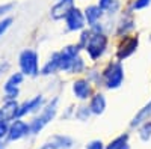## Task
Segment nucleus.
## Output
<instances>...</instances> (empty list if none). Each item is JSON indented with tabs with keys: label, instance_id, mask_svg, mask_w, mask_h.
I'll return each instance as SVG.
<instances>
[{
	"label": "nucleus",
	"instance_id": "obj_4",
	"mask_svg": "<svg viewBox=\"0 0 151 149\" xmlns=\"http://www.w3.org/2000/svg\"><path fill=\"white\" fill-rule=\"evenodd\" d=\"M139 47H141V35L137 32L127 35V36H122V38L115 39V44L112 47L113 48L112 57L119 62H125L137 53Z\"/></svg>",
	"mask_w": 151,
	"mask_h": 149
},
{
	"label": "nucleus",
	"instance_id": "obj_1",
	"mask_svg": "<svg viewBox=\"0 0 151 149\" xmlns=\"http://www.w3.org/2000/svg\"><path fill=\"white\" fill-rule=\"evenodd\" d=\"M59 108H60V96L53 95L52 98H48L47 104L42 107V110L40 113H36L35 116H32V119L29 120L32 135H38L41 131H44L58 118Z\"/></svg>",
	"mask_w": 151,
	"mask_h": 149
},
{
	"label": "nucleus",
	"instance_id": "obj_2",
	"mask_svg": "<svg viewBox=\"0 0 151 149\" xmlns=\"http://www.w3.org/2000/svg\"><path fill=\"white\" fill-rule=\"evenodd\" d=\"M112 35L110 33H94L88 45L83 48V54L89 60V63H101L107 57L112 48Z\"/></svg>",
	"mask_w": 151,
	"mask_h": 149
},
{
	"label": "nucleus",
	"instance_id": "obj_28",
	"mask_svg": "<svg viewBox=\"0 0 151 149\" xmlns=\"http://www.w3.org/2000/svg\"><path fill=\"white\" fill-rule=\"evenodd\" d=\"M14 24V18L11 15H6L3 18H0V38H2L3 35H6V32L11 29V26Z\"/></svg>",
	"mask_w": 151,
	"mask_h": 149
},
{
	"label": "nucleus",
	"instance_id": "obj_5",
	"mask_svg": "<svg viewBox=\"0 0 151 149\" xmlns=\"http://www.w3.org/2000/svg\"><path fill=\"white\" fill-rule=\"evenodd\" d=\"M18 71H21L26 77L29 78H36L40 77V71H41V57L40 53L35 48H24L20 51L18 59Z\"/></svg>",
	"mask_w": 151,
	"mask_h": 149
},
{
	"label": "nucleus",
	"instance_id": "obj_18",
	"mask_svg": "<svg viewBox=\"0 0 151 149\" xmlns=\"http://www.w3.org/2000/svg\"><path fill=\"white\" fill-rule=\"evenodd\" d=\"M147 120H151V98L134 113V116L130 120V128L132 130H136L137 127L141 125V123H144Z\"/></svg>",
	"mask_w": 151,
	"mask_h": 149
},
{
	"label": "nucleus",
	"instance_id": "obj_29",
	"mask_svg": "<svg viewBox=\"0 0 151 149\" xmlns=\"http://www.w3.org/2000/svg\"><path fill=\"white\" fill-rule=\"evenodd\" d=\"M76 106L77 104H68L60 113V119L62 120H73L74 119V113H76Z\"/></svg>",
	"mask_w": 151,
	"mask_h": 149
},
{
	"label": "nucleus",
	"instance_id": "obj_9",
	"mask_svg": "<svg viewBox=\"0 0 151 149\" xmlns=\"http://www.w3.org/2000/svg\"><path fill=\"white\" fill-rule=\"evenodd\" d=\"M83 53V50L77 45V42H68L65 44L64 47H62L59 50V63H60V74H64V76H67L70 68H71V63L73 60L80 56Z\"/></svg>",
	"mask_w": 151,
	"mask_h": 149
},
{
	"label": "nucleus",
	"instance_id": "obj_17",
	"mask_svg": "<svg viewBox=\"0 0 151 149\" xmlns=\"http://www.w3.org/2000/svg\"><path fill=\"white\" fill-rule=\"evenodd\" d=\"M83 14L86 18V24L88 27H92L94 24L100 23V21H104L106 20V14L103 12V9L100 8L97 3H89L83 8Z\"/></svg>",
	"mask_w": 151,
	"mask_h": 149
},
{
	"label": "nucleus",
	"instance_id": "obj_34",
	"mask_svg": "<svg viewBox=\"0 0 151 149\" xmlns=\"http://www.w3.org/2000/svg\"><path fill=\"white\" fill-rule=\"evenodd\" d=\"M9 68H11L9 62H2V63H0V78H2L5 74L9 71Z\"/></svg>",
	"mask_w": 151,
	"mask_h": 149
},
{
	"label": "nucleus",
	"instance_id": "obj_30",
	"mask_svg": "<svg viewBox=\"0 0 151 149\" xmlns=\"http://www.w3.org/2000/svg\"><path fill=\"white\" fill-rule=\"evenodd\" d=\"M85 149H106V143L100 139H94V140L86 143Z\"/></svg>",
	"mask_w": 151,
	"mask_h": 149
},
{
	"label": "nucleus",
	"instance_id": "obj_26",
	"mask_svg": "<svg viewBox=\"0 0 151 149\" xmlns=\"http://www.w3.org/2000/svg\"><path fill=\"white\" fill-rule=\"evenodd\" d=\"M136 134H137V137H139V140L150 142L151 140V120L141 123V125L136 128Z\"/></svg>",
	"mask_w": 151,
	"mask_h": 149
},
{
	"label": "nucleus",
	"instance_id": "obj_3",
	"mask_svg": "<svg viewBox=\"0 0 151 149\" xmlns=\"http://www.w3.org/2000/svg\"><path fill=\"white\" fill-rule=\"evenodd\" d=\"M103 77V91H118L125 81V68L124 62L116 59H109L101 65Z\"/></svg>",
	"mask_w": 151,
	"mask_h": 149
},
{
	"label": "nucleus",
	"instance_id": "obj_10",
	"mask_svg": "<svg viewBox=\"0 0 151 149\" xmlns=\"http://www.w3.org/2000/svg\"><path fill=\"white\" fill-rule=\"evenodd\" d=\"M47 96L44 93L33 95L27 99H24L23 103H20V110H18V118H26V116H35L36 113H40L42 107L47 104Z\"/></svg>",
	"mask_w": 151,
	"mask_h": 149
},
{
	"label": "nucleus",
	"instance_id": "obj_32",
	"mask_svg": "<svg viewBox=\"0 0 151 149\" xmlns=\"http://www.w3.org/2000/svg\"><path fill=\"white\" fill-rule=\"evenodd\" d=\"M9 133V120H5L0 123V140H6Z\"/></svg>",
	"mask_w": 151,
	"mask_h": 149
},
{
	"label": "nucleus",
	"instance_id": "obj_11",
	"mask_svg": "<svg viewBox=\"0 0 151 149\" xmlns=\"http://www.w3.org/2000/svg\"><path fill=\"white\" fill-rule=\"evenodd\" d=\"M32 135L30 133V123L24 120V118H17L9 122V133H8V142H18L21 139H26Z\"/></svg>",
	"mask_w": 151,
	"mask_h": 149
},
{
	"label": "nucleus",
	"instance_id": "obj_33",
	"mask_svg": "<svg viewBox=\"0 0 151 149\" xmlns=\"http://www.w3.org/2000/svg\"><path fill=\"white\" fill-rule=\"evenodd\" d=\"M18 96H20V89H12L3 92V101H6V99H18Z\"/></svg>",
	"mask_w": 151,
	"mask_h": 149
},
{
	"label": "nucleus",
	"instance_id": "obj_37",
	"mask_svg": "<svg viewBox=\"0 0 151 149\" xmlns=\"http://www.w3.org/2000/svg\"><path fill=\"white\" fill-rule=\"evenodd\" d=\"M121 149H130V145H127V146H124V148H121Z\"/></svg>",
	"mask_w": 151,
	"mask_h": 149
},
{
	"label": "nucleus",
	"instance_id": "obj_38",
	"mask_svg": "<svg viewBox=\"0 0 151 149\" xmlns=\"http://www.w3.org/2000/svg\"><path fill=\"white\" fill-rule=\"evenodd\" d=\"M148 42H151V33L148 35Z\"/></svg>",
	"mask_w": 151,
	"mask_h": 149
},
{
	"label": "nucleus",
	"instance_id": "obj_24",
	"mask_svg": "<svg viewBox=\"0 0 151 149\" xmlns=\"http://www.w3.org/2000/svg\"><path fill=\"white\" fill-rule=\"evenodd\" d=\"M127 145H130V134L129 133H121L119 135L113 137L109 143H106V149H121Z\"/></svg>",
	"mask_w": 151,
	"mask_h": 149
},
{
	"label": "nucleus",
	"instance_id": "obj_27",
	"mask_svg": "<svg viewBox=\"0 0 151 149\" xmlns=\"http://www.w3.org/2000/svg\"><path fill=\"white\" fill-rule=\"evenodd\" d=\"M91 36H92V30L89 27H86V29H83L82 32L77 33V36H76V42H77V45L83 50L88 45V42H89Z\"/></svg>",
	"mask_w": 151,
	"mask_h": 149
},
{
	"label": "nucleus",
	"instance_id": "obj_23",
	"mask_svg": "<svg viewBox=\"0 0 151 149\" xmlns=\"http://www.w3.org/2000/svg\"><path fill=\"white\" fill-rule=\"evenodd\" d=\"M91 118H94V115L89 110L88 103H77V106H76V113H74V120L88 122V120H91Z\"/></svg>",
	"mask_w": 151,
	"mask_h": 149
},
{
	"label": "nucleus",
	"instance_id": "obj_31",
	"mask_svg": "<svg viewBox=\"0 0 151 149\" xmlns=\"http://www.w3.org/2000/svg\"><path fill=\"white\" fill-rule=\"evenodd\" d=\"M14 3H3V5H0V18H3L6 17L9 12H12V9H14Z\"/></svg>",
	"mask_w": 151,
	"mask_h": 149
},
{
	"label": "nucleus",
	"instance_id": "obj_19",
	"mask_svg": "<svg viewBox=\"0 0 151 149\" xmlns=\"http://www.w3.org/2000/svg\"><path fill=\"white\" fill-rule=\"evenodd\" d=\"M88 66H89V60H88L86 56L82 53L80 56H77V57L73 60L71 68H70V71H68L67 76H70V77H80V76H85Z\"/></svg>",
	"mask_w": 151,
	"mask_h": 149
},
{
	"label": "nucleus",
	"instance_id": "obj_8",
	"mask_svg": "<svg viewBox=\"0 0 151 149\" xmlns=\"http://www.w3.org/2000/svg\"><path fill=\"white\" fill-rule=\"evenodd\" d=\"M62 23H64V30L67 33H74V35H77L79 32H82L83 29L88 27L86 18L83 14V8H80L77 5H74L68 11V14L65 15Z\"/></svg>",
	"mask_w": 151,
	"mask_h": 149
},
{
	"label": "nucleus",
	"instance_id": "obj_13",
	"mask_svg": "<svg viewBox=\"0 0 151 149\" xmlns=\"http://www.w3.org/2000/svg\"><path fill=\"white\" fill-rule=\"evenodd\" d=\"M60 74V63H59V50L52 51L48 57L42 62L40 77H56Z\"/></svg>",
	"mask_w": 151,
	"mask_h": 149
},
{
	"label": "nucleus",
	"instance_id": "obj_6",
	"mask_svg": "<svg viewBox=\"0 0 151 149\" xmlns=\"http://www.w3.org/2000/svg\"><path fill=\"white\" fill-rule=\"evenodd\" d=\"M136 30H137L136 14L124 6L122 12L115 18V21H113L112 38H113V39H118V38H122V36L136 33Z\"/></svg>",
	"mask_w": 151,
	"mask_h": 149
},
{
	"label": "nucleus",
	"instance_id": "obj_14",
	"mask_svg": "<svg viewBox=\"0 0 151 149\" xmlns=\"http://www.w3.org/2000/svg\"><path fill=\"white\" fill-rule=\"evenodd\" d=\"M88 106H89V110L92 111L94 116L104 115V111L107 110V96H106V92L103 89H97L94 92V95L89 98Z\"/></svg>",
	"mask_w": 151,
	"mask_h": 149
},
{
	"label": "nucleus",
	"instance_id": "obj_21",
	"mask_svg": "<svg viewBox=\"0 0 151 149\" xmlns=\"http://www.w3.org/2000/svg\"><path fill=\"white\" fill-rule=\"evenodd\" d=\"M24 80H26V76H24L21 71L11 72L3 83V92H8V91H12V89H20V86L24 83Z\"/></svg>",
	"mask_w": 151,
	"mask_h": 149
},
{
	"label": "nucleus",
	"instance_id": "obj_35",
	"mask_svg": "<svg viewBox=\"0 0 151 149\" xmlns=\"http://www.w3.org/2000/svg\"><path fill=\"white\" fill-rule=\"evenodd\" d=\"M5 120H8V119L5 118V113L2 111V108H0V123H2V122H5Z\"/></svg>",
	"mask_w": 151,
	"mask_h": 149
},
{
	"label": "nucleus",
	"instance_id": "obj_15",
	"mask_svg": "<svg viewBox=\"0 0 151 149\" xmlns=\"http://www.w3.org/2000/svg\"><path fill=\"white\" fill-rule=\"evenodd\" d=\"M76 145L74 139L68 134H53L42 145L45 149H73Z\"/></svg>",
	"mask_w": 151,
	"mask_h": 149
},
{
	"label": "nucleus",
	"instance_id": "obj_12",
	"mask_svg": "<svg viewBox=\"0 0 151 149\" xmlns=\"http://www.w3.org/2000/svg\"><path fill=\"white\" fill-rule=\"evenodd\" d=\"M76 5V0H56V2L50 6L48 9V17L55 23L64 21L65 15L68 14V11Z\"/></svg>",
	"mask_w": 151,
	"mask_h": 149
},
{
	"label": "nucleus",
	"instance_id": "obj_16",
	"mask_svg": "<svg viewBox=\"0 0 151 149\" xmlns=\"http://www.w3.org/2000/svg\"><path fill=\"white\" fill-rule=\"evenodd\" d=\"M95 3L103 9L106 18H116L125 6V0H97Z\"/></svg>",
	"mask_w": 151,
	"mask_h": 149
},
{
	"label": "nucleus",
	"instance_id": "obj_7",
	"mask_svg": "<svg viewBox=\"0 0 151 149\" xmlns=\"http://www.w3.org/2000/svg\"><path fill=\"white\" fill-rule=\"evenodd\" d=\"M95 91H97L95 86L85 76L73 77V80L70 83V92L76 103H88Z\"/></svg>",
	"mask_w": 151,
	"mask_h": 149
},
{
	"label": "nucleus",
	"instance_id": "obj_20",
	"mask_svg": "<svg viewBox=\"0 0 151 149\" xmlns=\"http://www.w3.org/2000/svg\"><path fill=\"white\" fill-rule=\"evenodd\" d=\"M85 77L95 86V89H103V77H101V66H100V63H89V66H88L85 72Z\"/></svg>",
	"mask_w": 151,
	"mask_h": 149
},
{
	"label": "nucleus",
	"instance_id": "obj_36",
	"mask_svg": "<svg viewBox=\"0 0 151 149\" xmlns=\"http://www.w3.org/2000/svg\"><path fill=\"white\" fill-rule=\"evenodd\" d=\"M0 149H3V140H0Z\"/></svg>",
	"mask_w": 151,
	"mask_h": 149
},
{
	"label": "nucleus",
	"instance_id": "obj_22",
	"mask_svg": "<svg viewBox=\"0 0 151 149\" xmlns=\"http://www.w3.org/2000/svg\"><path fill=\"white\" fill-rule=\"evenodd\" d=\"M2 111L5 113V118L11 122L18 118V110H20V103L18 99H6L2 104Z\"/></svg>",
	"mask_w": 151,
	"mask_h": 149
},
{
	"label": "nucleus",
	"instance_id": "obj_25",
	"mask_svg": "<svg viewBox=\"0 0 151 149\" xmlns=\"http://www.w3.org/2000/svg\"><path fill=\"white\" fill-rule=\"evenodd\" d=\"M151 6V0H125V8L137 14Z\"/></svg>",
	"mask_w": 151,
	"mask_h": 149
}]
</instances>
